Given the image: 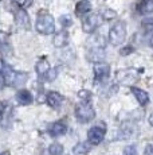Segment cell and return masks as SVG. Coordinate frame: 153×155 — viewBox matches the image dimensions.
I'll list each match as a JSON object with an SVG mask.
<instances>
[{
    "label": "cell",
    "mask_w": 153,
    "mask_h": 155,
    "mask_svg": "<svg viewBox=\"0 0 153 155\" xmlns=\"http://www.w3.org/2000/svg\"><path fill=\"white\" fill-rule=\"evenodd\" d=\"M75 116L79 123H89L95 117V111L90 103L82 101L75 105Z\"/></svg>",
    "instance_id": "obj_3"
},
{
    "label": "cell",
    "mask_w": 153,
    "mask_h": 155,
    "mask_svg": "<svg viewBox=\"0 0 153 155\" xmlns=\"http://www.w3.org/2000/svg\"><path fill=\"white\" fill-rule=\"evenodd\" d=\"M137 12L141 15L153 14V0H140L137 4Z\"/></svg>",
    "instance_id": "obj_15"
},
{
    "label": "cell",
    "mask_w": 153,
    "mask_h": 155,
    "mask_svg": "<svg viewBox=\"0 0 153 155\" xmlns=\"http://www.w3.org/2000/svg\"><path fill=\"white\" fill-rule=\"evenodd\" d=\"M101 16L104 18L105 20H109V19H111V18H114V16H116V12H114V11H110V10H109V8H105V10L102 11Z\"/></svg>",
    "instance_id": "obj_25"
},
{
    "label": "cell",
    "mask_w": 153,
    "mask_h": 155,
    "mask_svg": "<svg viewBox=\"0 0 153 155\" xmlns=\"http://www.w3.org/2000/svg\"><path fill=\"white\" fill-rule=\"evenodd\" d=\"M5 108H7V103H5V101H0V117L3 116V113H4Z\"/></svg>",
    "instance_id": "obj_27"
},
{
    "label": "cell",
    "mask_w": 153,
    "mask_h": 155,
    "mask_svg": "<svg viewBox=\"0 0 153 155\" xmlns=\"http://www.w3.org/2000/svg\"><path fill=\"white\" fill-rule=\"evenodd\" d=\"M16 101L20 104V105H30V104L34 101V97L27 89H22L16 93Z\"/></svg>",
    "instance_id": "obj_14"
},
{
    "label": "cell",
    "mask_w": 153,
    "mask_h": 155,
    "mask_svg": "<svg viewBox=\"0 0 153 155\" xmlns=\"http://www.w3.org/2000/svg\"><path fill=\"white\" fill-rule=\"evenodd\" d=\"M59 23H61V26L62 27H70V26L73 25V20H71V18L69 16V15H62L61 16V19H59Z\"/></svg>",
    "instance_id": "obj_21"
},
{
    "label": "cell",
    "mask_w": 153,
    "mask_h": 155,
    "mask_svg": "<svg viewBox=\"0 0 153 155\" xmlns=\"http://www.w3.org/2000/svg\"><path fill=\"white\" fill-rule=\"evenodd\" d=\"M0 155H11L8 151H3V153H0Z\"/></svg>",
    "instance_id": "obj_33"
},
{
    "label": "cell",
    "mask_w": 153,
    "mask_h": 155,
    "mask_svg": "<svg viewBox=\"0 0 153 155\" xmlns=\"http://www.w3.org/2000/svg\"><path fill=\"white\" fill-rule=\"evenodd\" d=\"M48 153L51 155H63V146L61 143H52L48 147Z\"/></svg>",
    "instance_id": "obj_20"
},
{
    "label": "cell",
    "mask_w": 153,
    "mask_h": 155,
    "mask_svg": "<svg viewBox=\"0 0 153 155\" xmlns=\"http://www.w3.org/2000/svg\"><path fill=\"white\" fill-rule=\"evenodd\" d=\"M15 18H16V23L19 26H22V27H24V28H30V16H28L26 10L19 8L15 12Z\"/></svg>",
    "instance_id": "obj_13"
},
{
    "label": "cell",
    "mask_w": 153,
    "mask_h": 155,
    "mask_svg": "<svg viewBox=\"0 0 153 155\" xmlns=\"http://www.w3.org/2000/svg\"><path fill=\"white\" fill-rule=\"evenodd\" d=\"M105 134H106V128L105 126H95L92 127L89 131H87V142L92 146H98L99 143L104 140Z\"/></svg>",
    "instance_id": "obj_8"
},
{
    "label": "cell",
    "mask_w": 153,
    "mask_h": 155,
    "mask_svg": "<svg viewBox=\"0 0 153 155\" xmlns=\"http://www.w3.org/2000/svg\"><path fill=\"white\" fill-rule=\"evenodd\" d=\"M16 3V5H19L20 8H26V7H30L32 4V0H14Z\"/></svg>",
    "instance_id": "obj_26"
},
{
    "label": "cell",
    "mask_w": 153,
    "mask_h": 155,
    "mask_svg": "<svg viewBox=\"0 0 153 155\" xmlns=\"http://www.w3.org/2000/svg\"><path fill=\"white\" fill-rule=\"evenodd\" d=\"M145 155H153V144H146V147H145Z\"/></svg>",
    "instance_id": "obj_28"
},
{
    "label": "cell",
    "mask_w": 153,
    "mask_h": 155,
    "mask_svg": "<svg viewBox=\"0 0 153 155\" xmlns=\"http://www.w3.org/2000/svg\"><path fill=\"white\" fill-rule=\"evenodd\" d=\"M35 69H36V73L38 76L40 77V78H45L46 74L50 71V64L46 61V59H40V61L36 62V66H35Z\"/></svg>",
    "instance_id": "obj_16"
},
{
    "label": "cell",
    "mask_w": 153,
    "mask_h": 155,
    "mask_svg": "<svg viewBox=\"0 0 153 155\" xmlns=\"http://www.w3.org/2000/svg\"><path fill=\"white\" fill-rule=\"evenodd\" d=\"M92 150V144H90L89 142H79L76 143L74 146V148H73V151H74V154H87L89 151Z\"/></svg>",
    "instance_id": "obj_18"
},
{
    "label": "cell",
    "mask_w": 153,
    "mask_h": 155,
    "mask_svg": "<svg viewBox=\"0 0 153 155\" xmlns=\"http://www.w3.org/2000/svg\"><path fill=\"white\" fill-rule=\"evenodd\" d=\"M69 42H70V35H69V32H67L66 30H61L59 32H57V34H55V37H54V39H52L54 46L58 47V49L67 46Z\"/></svg>",
    "instance_id": "obj_10"
},
{
    "label": "cell",
    "mask_w": 153,
    "mask_h": 155,
    "mask_svg": "<svg viewBox=\"0 0 153 155\" xmlns=\"http://www.w3.org/2000/svg\"><path fill=\"white\" fill-rule=\"evenodd\" d=\"M78 96H79V99H82V101H86V103H90V100H92V93L89 91H86V89L79 91Z\"/></svg>",
    "instance_id": "obj_22"
},
{
    "label": "cell",
    "mask_w": 153,
    "mask_h": 155,
    "mask_svg": "<svg viewBox=\"0 0 153 155\" xmlns=\"http://www.w3.org/2000/svg\"><path fill=\"white\" fill-rule=\"evenodd\" d=\"M4 70H5V65H4V62L0 59V73H2V71H4Z\"/></svg>",
    "instance_id": "obj_31"
},
{
    "label": "cell",
    "mask_w": 153,
    "mask_h": 155,
    "mask_svg": "<svg viewBox=\"0 0 153 155\" xmlns=\"http://www.w3.org/2000/svg\"><path fill=\"white\" fill-rule=\"evenodd\" d=\"M102 22H104V18L101 16V14L87 15V16H85L83 20H82V30H83V32H86V34H92V32H94L102 25Z\"/></svg>",
    "instance_id": "obj_6"
},
{
    "label": "cell",
    "mask_w": 153,
    "mask_h": 155,
    "mask_svg": "<svg viewBox=\"0 0 153 155\" xmlns=\"http://www.w3.org/2000/svg\"><path fill=\"white\" fill-rule=\"evenodd\" d=\"M36 31L39 34L43 35H50L55 32V20L52 18L51 14H48L47 11H42V12L38 14L36 18Z\"/></svg>",
    "instance_id": "obj_1"
},
{
    "label": "cell",
    "mask_w": 153,
    "mask_h": 155,
    "mask_svg": "<svg viewBox=\"0 0 153 155\" xmlns=\"http://www.w3.org/2000/svg\"><path fill=\"white\" fill-rule=\"evenodd\" d=\"M132 50H133V49H132V47H126V49H122V50H121V53H120V54H121V55L130 54V53H132Z\"/></svg>",
    "instance_id": "obj_29"
},
{
    "label": "cell",
    "mask_w": 153,
    "mask_h": 155,
    "mask_svg": "<svg viewBox=\"0 0 153 155\" xmlns=\"http://www.w3.org/2000/svg\"><path fill=\"white\" fill-rule=\"evenodd\" d=\"M148 121H149V124H151V126L153 127V112L151 113V115H149V119H148Z\"/></svg>",
    "instance_id": "obj_32"
},
{
    "label": "cell",
    "mask_w": 153,
    "mask_h": 155,
    "mask_svg": "<svg viewBox=\"0 0 153 155\" xmlns=\"http://www.w3.org/2000/svg\"><path fill=\"white\" fill-rule=\"evenodd\" d=\"M130 91H132V93L134 94V97H136V100L138 101V104H140L141 107H145L146 104L149 103V94L146 93L145 91H142V89H140V88H136V86H132Z\"/></svg>",
    "instance_id": "obj_12"
},
{
    "label": "cell",
    "mask_w": 153,
    "mask_h": 155,
    "mask_svg": "<svg viewBox=\"0 0 153 155\" xmlns=\"http://www.w3.org/2000/svg\"><path fill=\"white\" fill-rule=\"evenodd\" d=\"M126 39V23L122 20H117L111 28L109 30V41L114 46H120Z\"/></svg>",
    "instance_id": "obj_2"
},
{
    "label": "cell",
    "mask_w": 153,
    "mask_h": 155,
    "mask_svg": "<svg viewBox=\"0 0 153 155\" xmlns=\"http://www.w3.org/2000/svg\"><path fill=\"white\" fill-rule=\"evenodd\" d=\"M4 85H5V81H4V76H2V74H0V91H2V89L4 88Z\"/></svg>",
    "instance_id": "obj_30"
},
{
    "label": "cell",
    "mask_w": 153,
    "mask_h": 155,
    "mask_svg": "<svg viewBox=\"0 0 153 155\" xmlns=\"http://www.w3.org/2000/svg\"><path fill=\"white\" fill-rule=\"evenodd\" d=\"M142 27L148 34L149 41H153V18H149V19H144L142 20Z\"/></svg>",
    "instance_id": "obj_19"
},
{
    "label": "cell",
    "mask_w": 153,
    "mask_h": 155,
    "mask_svg": "<svg viewBox=\"0 0 153 155\" xmlns=\"http://www.w3.org/2000/svg\"><path fill=\"white\" fill-rule=\"evenodd\" d=\"M90 10H92L90 0H81L75 7V14L78 15V16H83V15H86Z\"/></svg>",
    "instance_id": "obj_17"
},
{
    "label": "cell",
    "mask_w": 153,
    "mask_h": 155,
    "mask_svg": "<svg viewBox=\"0 0 153 155\" xmlns=\"http://www.w3.org/2000/svg\"><path fill=\"white\" fill-rule=\"evenodd\" d=\"M4 71V81L8 86H22L28 80V74L24 71H15L10 68H7Z\"/></svg>",
    "instance_id": "obj_5"
},
{
    "label": "cell",
    "mask_w": 153,
    "mask_h": 155,
    "mask_svg": "<svg viewBox=\"0 0 153 155\" xmlns=\"http://www.w3.org/2000/svg\"><path fill=\"white\" fill-rule=\"evenodd\" d=\"M58 70H59L58 68H55V69H50V71L46 74L45 80H47V81H54L58 76Z\"/></svg>",
    "instance_id": "obj_23"
},
{
    "label": "cell",
    "mask_w": 153,
    "mask_h": 155,
    "mask_svg": "<svg viewBox=\"0 0 153 155\" xmlns=\"http://www.w3.org/2000/svg\"><path fill=\"white\" fill-rule=\"evenodd\" d=\"M116 80L120 85L125 86H133L138 81V71L134 68H129V69H121L116 73Z\"/></svg>",
    "instance_id": "obj_4"
},
{
    "label": "cell",
    "mask_w": 153,
    "mask_h": 155,
    "mask_svg": "<svg viewBox=\"0 0 153 155\" xmlns=\"http://www.w3.org/2000/svg\"><path fill=\"white\" fill-rule=\"evenodd\" d=\"M122 155H137L136 146H133V144L126 146V147L123 148V154Z\"/></svg>",
    "instance_id": "obj_24"
},
{
    "label": "cell",
    "mask_w": 153,
    "mask_h": 155,
    "mask_svg": "<svg viewBox=\"0 0 153 155\" xmlns=\"http://www.w3.org/2000/svg\"><path fill=\"white\" fill-rule=\"evenodd\" d=\"M93 71L95 84H102V82H106L110 76V66L106 62H98V64H94Z\"/></svg>",
    "instance_id": "obj_7"
},
{
    "label": "cell",
    "mask_w": 153,
    "mask_h": 155,
    "mask_svg": "<svg viewBox=\"0 0 153 155\" xmlns=\"http://www.w3.org/2000/svg\"><path fill=\"white\" fill-rule=\"evenodd\" d=\"M66 132H67V126L64 121H55V123H52L48 128V134L52 136V138L62 136Z\"/></svg>",
    "instance_id": "obj_11"
},
{
    "label": "cell",
    "mask_w": 153,
    "mask_h": 155,
    "mask_svg": "<svg viewBox=\"0 0 153 155\" xmlns=\"http://www.w3.org/2000/svg\"><path fill=\"white\" fill-rule=\"evenodd\" d=\"M63 100H64V97L62 96L61 93H58V92L51 91V92H48V93L46 94V101H47V104H48L51 108H54V109L61 108L62 104H63Z\"/></svg>",
    "instance_id": "obj_9"
}]
</instances>
